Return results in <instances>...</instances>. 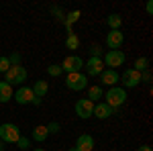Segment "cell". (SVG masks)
<instances>
[{
	"label": "cell",
	"instance_id": "3957f363",
	"mask_svg": "<svg viewBox=\"0 0 153 151\" xmlns=\"http://www.w3.org/2000/svg\"><path fill=\"white\" fill-rule=\"evenodd\" d=\"M19 137H21V131L16 125H12V123L0 125V141L2 143H16Z\"/></svg>",
	"mask_w": 153,
	"mask_h": 151
},
{
	"label": "cell",
	"instance_id": "1f68e13d",
	"mask_svg": "<svg viewBox=\"0 0 153 151\" xmlns=\"http://www.w3.org/2000/svg\"><path fill=\"white\" fill-rule=\"evenodd\" d=\"M2 149H4V143H2V141H0V151H2Z\"/></svg>",
	"mask_w": 153,
	"mask_h": 151
},
{
	"label": "cell",
	"instance_id": "9c48e42d",
	"mask_svg": "<svg viewBox=\"0 0 153 151\" xmlns=\"http://www.w3.org/2000/svg\"><path fill=\"white\" fill-rule=\"evenodd\" d=\"M84 68H86V76H100L102 70H104L102 57H90L84 63Z\"/></svg>",
	"mask_w": 153,
	"mask_h": 151
},
{
	"label": "cell",
	"instance_id": "4dcf8cb0",
	"mask_svg": "<svg viewBox=\"0 0 153 151\" xmlns=\"http://www.w3.org/2000/svg\"><path fill=\"white\" fill-rule=\"evenodd\" d=\"M137 151H151V147H149V145H141Z\"/></svg>",
	"mask_w": 153,
	"mask_h": 151
},
{
	"label": "cell",
	"instance_id": "f1b7e54d",
	"mask_svg": "<svg viewBox=\"0 0 153 151\" xmlns=\"http://www.w3.org/2000/svg\"><path fill=\"white\" fill-rule=\"evenodd\" d=\"M141 82H151V74H149V71L141 74Z\"/></svg>",
	"mask_w": 153,
	"mask_h": 151
},
{
	"label": "cell",
	"instance_id": "277c9868",
	"mask_svg": "<svg viewBox=\"0 0 153 151\" xmlns=\"http://www.w3.org/2000/svg\"><path fill=\"white\" fill-rule=\"evenodd\" d=\"M102 63L108 65L110 70H117V68H120V65L125 63V53H123L120 49H108L106 55L102 57Z\"/></svg>",
	"mask_w": 153,
	"mask_h": 151
},
{
	"label": "cell",
	"instance_id": "ba28073f",
	"mask_svg": "<svg viewBox=\"0 0 153 151\" xmlns=\"http://www.w3.org/2000/svg\"><path fill=\"white\" fill-rule=\"evenodd\" d=\"M118 80H123L125 88H135V86H139V84H141V71L129 68V70H125V74H123Z\"/></svg>",
	"mask_w": 153,
	"mask_h": 151
},
{
	"label": "cell",
	"instance_id": "5b68a950",
	"mask_svg": "<svg viewBox=\"0 0 153 151\" xmlns=\"http://www.w3.org/2000/svg\"><path fill=\"white\" fill-rule=\"evenodd\" d=\"M4 76H6V80H4V82H6V84H10V86L27 82V70H25L23 65H10L8 71H6Z\"/></svg>",
	"mask_w": 153,
	"mask_h": 151
},
{
	"label": "cell",
	"instance_id": "d6a6232c",
	"mask_svg": "<svg viewBox=\"0 0 153 151\" xmlns=\"http://www.w3.org/2000/svg\"><path fill=\"white\" fill-rule=\"evenodd\" d=\"M70 151H78V149H76V147H71V149H70Z\"/></svg>",
	"mask_w": 153,
	"mask_h": 151
},
{
	"label": "cell",
	"instance_id": "e0dca14e",
	"mask_svg": "<svg viewBox=\"0 0 153 151\" xmlns=\"http://www.w3.org/2000/svg\"><path fill=\"white\" fill-rule=\"evenodd\" d=\"M47 137H49V133H47V127H45V125H39V127L33 129V139H35V141L43 143Z\"/></svg>",
	"mask_w": 153,
	"mask_h": 151
},
{
	"label": "cell",
	"instance_id": "484cf974",
	"mask_svg": "<svg viewBox=\"0 0 153 151\" xmlns=\"http://www.w3.org/2000/svg\"><path fill=\"white\" fill-rule=\"evenodd\" d=\"M100 55H102L100 45H92V47H90V57H100Z\"/></svg>",
	"mask_w": 153,
	"mask_h": 151
},
{
	"label": "cell",
	"instance_id": "8992f818",
	"mask_svg": "<svg viewBox=\"0 0 153 151\" xmlns=\"http://www.w3.org/2000/svg\"><path fill=\"white\" fill-rule=\"evenodd\" d=\"M76 115L80 116V118H90V116L94 115V102L88 100V98H80L76 102Z\"/></svg>",
	"mask_w": 153,
	"mask_h": 151
},
{
	"label": "cell",
	"instance_id": "83f0119b",
	"mask_svg": "<svg viewBox=\"0 0 153 151\" xmlns=\"http://www.w3.org/2000/svg\"><path fill=\"white\" fill-rule=\"evenodd\" d=\"M78 19H80V12L76 10V12H71L70 14V19H68V27H70L71 23H74V21H78Z\"/></svg>",
	"mask_w": 153,
	"mask_h": 151
},
{
	"label": "cell",
	"instance_id": "ac0fdd59",
	"mask_svg": "<svg viewBox=\"0 0 153 151\" xmlns=\"http://www.w3.org/2000/svg\"><path fill=\"white\" fill-rule=\"evenodd\" d=\"M106 25L110 27V31H118V29H120V25H123V16H120V14H108Z\"/></svg>",
	"mask_w": 153,
	"mask_h": 151
},
{
	"label": "cell",
	"instance_id": "4316f807",
	"mask_svg": "<svg viewBox=\"0 0 153 151\" xmlns=\"http://www.w3.org/2000/svg\"><path fill=\"white\" fill-rule=\"evenodd\" d=\"M8 61H10V65H21V55L19 53H12L10 57H8Z\"/></svg>",
	"mask_w": 153,
	"mask_h": 151
},
{
	"label": "cell",
	"instance_id": "7c38bea8",
	"mask_svg": "<svg viewBox=\"0 0 153 151\" xmlns=\"http://www.w3.org/2000/svg\"><path fill=\"white\" fill-rule=\"evenodd\" d=\"M76 149L78 151H92L94 149V139H92V135H80L78 137V143H76Z\"/></svg>",
	"mask_w": 153,
	"mask_h": 151
},
{
	"label": "cell",
	"instance_id": "7a4b0ae2",
	"mask_svg": "<svg viewBox=\"0 0 153 151\" xmlns=\"http://www.w3.org/2000/svg\"><path fill=\"white\" fill-rule=\"evenodd\" d=\"M65 86H68L70 90L80 92V90H84V88H88V76H86V74H82V71L68 74V76H65Z\"/></svg>",
	"mask_w": 153,
	"mask_h": 151
},
{
	"label": "cell",
	"instance_id": "7402d4cb",
	"mask_svg": "<svg viewBox=\"0 0 153 151\" xmlns=\"http://www.w3.org/2000/svg\"><path fill=\"white\" fill-rule=\"evenodd\" d=\"M147 63H149V61H147V57H139L137 61H135V68H133V70H137V71L147 70Z\"/></svg>",
	"mask_w": 153,
	"mask_h": 151
},
{
	"label": "cell",
	"instance_id": "6da1fadb",
	"mask_svg": "<svg viewBox=\"0 0 153 151\" xmlns=\"http://www.w3.org/2000/svg\"><path fill=\"white\" fill-rule=\"evenodd\" d=\"M102 98H106L104 102L114 110V108H118L120 104H125V100H127V90L120 88V86H112V88H108V92H106Z\"/></svg>",
	"mask_w": 153,
	"mask_h": 151
},
{
	"label": "cell",
	"instance_id": "2e32d148",
	"mask_svg": "<svg viewBox=\"0 0 153 151\" xmlns=\"http://www.w3.org/2000/svg\"><path fill=\"white\" fill-rule=\"evenodd\" d=\"M14 92H12V86L10 84H6V82H0V102H8Z\"/></svg>",
	"mask_w": 153,
	"mask_h": 151
},
{
	"label": "cell",
	"instance_id": "d4e9b609",
	"mask_svg": "<svg viewBox=\"0 0 153 151\" xmlns=\"http://www.w3.org/2000/svg\"><path fill=\"white\" fill-rule=\"evenodd\" d=\"M16 145H19V149H27V147H31V139H27V137H19V141H16Z\"/></svg>",
	"mask_w": 153,
	"mask_h": 151
},
{
	"label": "cell",
	"instance_id": "8fae6325",
	"mask_svg": "<svg viewBox=\"0 0 153 151\" xmlns=\"http://www.w3.org/2000/svg\"><path fill=\"white\" fill-rule=\"evenodd\" d=\"M125 43V33L118 29V31H110L106 35V45L108 49H120V45Z\"/></svg>",
	"mask_w": 153,
	"mask_h": 151
},
{
	"label": "cell",
	"instance_id": "44dd1931",
	"mask_svg": "<svg viewBox=\"0 0 153 151\" xmlns=\"http://www.w3.org/2000/svg\"><path fill=\"white\" fill-rule=\"evenodd\" d=\"M47 74H49V76H53V78H57V76L63 74V70H61V65L53 63V65H47Z\"/></svg>",
	"mask_w": 153,
	"mask_h": 151
},
{
	"label": "cell",
	"instance_id": "d6986e66",
	"mask_svg": "<svg viewBox=\"0 0 153 151\" xmlns=\"http://www.w3.org/2000/svg\"><path fill=\"white\" fill-rule=\"evenodd\" d=\"M104 96V92H102V88L100 86H90L88 88V100H92V102H96L98 98H102Z\"/></svg>",
	"mask_w": 153,
	"mask_h": 151
},
{
	"label": "cell",
	"instance_id": "52a82bcc",
	"mask_svg": "<svg viewBox=\"0 0 153 151\" xmlns=\"http://www.w3.org/2000/svg\"><path fill=\"white\" fill-rule=\"evenodd\" d=\"M84 68V59L80 55H68L61 63V70L68 71V74H74V71H80Z\"/></svg>",
	"mask_w": 153,
	"mask_h": 151
},
{
	"label": "cell",
	"instance_id": "f546056e",
	"mask_svg": "<svg viewBox=\"0 0 153 151\" xmlns=\"http://www.w3.org/2000/svg\"><path fill=\"white\" fill-rule=\"evenodd\" d=\"M145 10H147V14H151V12H153V2H151V0L147 2V6H145Z\"/></svg>",
	"mask_w": 153,
	"mask_h": 151
},
{
	"label": "cell",
	"instance_id": "4fadbf2b",
	"mask_svg": "<svg viewBox=\"0 0 153 151\" xmlns=\"http://www.w3.org/2000/svg\"><path fill=\"white\" fill-rule=\"evenodd\" d=\"M118 78H120V76L117 74V70H102V74H100L102 84H104V86H110V88L118 82Z\"/></svg>",
	"mask_w": 153,
	"mask_h": 151
},
{
	"label": "cell",
	"instance_id": "9a60e30c",
	"mask_svg": "<svg viewBox=\"0 0 153 151\" xmlns=\"http://www.w3.org/2000/svg\"><path fill=\"white\" fill-rule=\"evenodd\" d=\"M31 90L35 94V98H45V94H47V90H49V84L45 80H37Z\"/></svg>",
	"mask_w": 153,
	"mask_h": 151
},
{
	"label": "cell",
	"instance_id": "30bf717a",
	"mask_svg": "<svg viewBox=\"0 0 153 151\" xmlns=\"http://www.w3.org/2000/svg\"><path fill=\"white\" fill-rule=\"evenodd\" d=\"M19 104H31L33 100H35V94H33V90L29 88V86H21L16 92H14V96H12Z\"/></svg>",
	"mask_w": 153,
	"mask_h": 151
},
{
	"label": "cell",
	"instance_id": "836d02e7",
	"mask_svg": "<svg viewBox=\"0 0 153 151\" xmlns=\"http://www.w3.org/2000/svg\"><path fill=\"white\" fill-rule=\"evenodd\" d=\"M33 151H45V149H33Z\"/></svg>",
	"mask_w": 153,
	"mask_h": 151
},
{
	"label": "cell",
	"instance_id": "5bb4252c",
	"mask_svg": "<svg viewBox=\"0 0 153 151\" xmlns=\"http://www.w3.org/2000/svg\"><path fill=\"white\" fill-rule=\"evenodd\" d=\"M112 112H114V110H112L110 106L106 104V102L94 104V116H96V118H102V121H104V118H108V116L112 115Z\"/></svg>",
	"mask_w": 153,
	"mask_h": 151
},
{
	"label": "cell",
	"instance_id": "cb8c5ba5",
	"mask_svg": "<svg viewBox=\"0 0 153 151\" xmlns=\"http://www.w3.org/2000/svg\"><path fill=\"white\" fill-rule=\"evenodd\" d=\"M8 68H10V61H8V57L0 55V74H6V71H8Z\"/></svg>",
	"mask_w": 153,
	"mask_h": 151
},
{
	"label": "cell",
	"instance_id": "603a6c76",
	"mask_svg": "<svg viewBox=\"0 0 153 151\" xmlns=\"http://www.w3.org/2000/svg\"><path fill=\"white\" fill-rule=\"evenodd\" d=\"M45 127H47V133H49V135H55V133H59V131H61V127H59L57 121H51L49 125H45Z\"/></svg>",
	"mask_w": 153,
	"mask_h": 151
},
{
	"label": "cell",
	"instance_id": "ffe728a7",
	"mask_svg": "<svg viewBox=\"0 0 153 151\" xmlns=\"http://www.w3.org/2000/svg\"><path fill=\"white\" fill-rule=\"evenodd\" d=\"M65 47H68V49H78V47H80V39L74 35V33H70L68 39H65Z\"/></svg>",
	"mask_w": 153,
	"mask_h": 151
}]
</instances>
